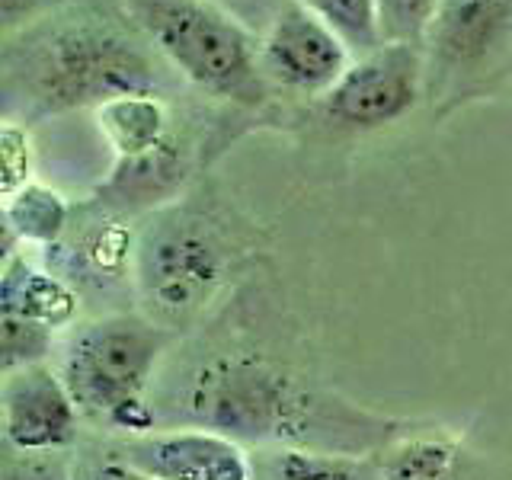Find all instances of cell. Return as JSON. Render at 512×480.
<instances>
[{
  "mask_svg": "<svg viewBox=\"0 0 512 480\" xmlns=\"http://www.w3.org/2000/svg\"><path fill=\"white\" fill-rule=\"evenodd\" d=\"M74 224V205L58 189L45 183H26L13 196L4 199V231L7 244L29 247H55Z\"/></svg>",
  "mask_w": 512,
  "mask_h": 480,
  "instance_id": "cell-14",
  "label": "cell"
},
{
  "mask_svg": "<svg viewBox=\"0 0 512 480\" xmlns=\"http://www.w3.org/2000/svg\"><path fill=\"white\" fill-rule=\"evenodd\" d=\"M173 340L144 314L93 317L68 330L55 368L87 423L138 439L160 429L151 388Z\"/></svg>",
  "mask_w": 512,
  "mask_h": 480,
  "instance_id": "cell-4",
  "label": "cell"
},
{
  "mask_svg": "<svg viewBox=\"0 0 512 480\" xmlns=\"http://www.w3.org/2000/svg\"><path fill=\"white\" fill-rule=\"evenodd\" d=\"M253 452V480H384L378 455L266 445Z\"/></svg>",
  "mask_w": 512,
  "mask_h": 480,
  "instance_id": "cell-13",
  "label": "cell"
},
{
  "mask_svg": "<svg viewBox=\"0 0 512 480\" xmlns=\"http://www.w3.org/2000/svg\"><path fill=\"white\" fill-rule=\"evenodd\" d=\"M55 336L58 333H52L48 327H39L26 317L0 311V362H4V372L48 362L52 349L58 346Z\"/></svg>",
  "mask_w": 512,
  "mask_h": 480,
  "instance_id": "cell-17",
  "label": "cell"
},
{
  "mask_svg": "<svg viewBox=\"0 0 512 480\" xmlns=\"http://www.w3.org/2000/svg\"><path fill=\"white\" fill-rule=\"evenodd\" d=\"M426 100L423 45L384 42L352 58L336 87L317 100V116L346 132H378L397 125Z\"/></svg>",
  "mask_w": 512,
  "mask_h": 480,
  "instance_id": "cell-7",
  "label": "cell"
},
{
  "mask_svg": "<svg viewBox=\"0 0 512 480\" xmlns=\"http://www.w3.org/2000/svg\"><path fill=\"white\" fill-rule=\"evenodd\" d=\"M384 480H452L458 445L436 436H400L378 452Z\"/></svg>",
  "mask_w": 512,
  "mask_h": 480,
  "instance_id": "cell-15",
  "label": "cell"
},
{
  "mask_svg": "<svg viewBox=\"0 0 512 480\" xmlns=\"http://www.w3.org/2000/svg\"><path fill=\"white\" fill-rule=\"evenodd\" d=\"M423 61L432 116L493 96L512 77V0H436Z\"/></svg>",
  "mask_w": 512,
  "mask_h": 480,
  "instance_id": "cell-6",
  "label": "cell"
},
{
  "mask_svg": "<svg viewBox=\"0 0 512 480\" xmlns=\"http://www.w3.org/2000/svg\"><path fill=\"white\" fill-rule=\"evenodd\" d=\"M378 4H381L384 39L423 45L429 16L436 10V0H378Z\"/></svg>",
  "mask_w": 512,
  "mask_h": 480,
  "instance_id": "cell-18",
  "label": "cell"
},
{
  "mask_svg": "<svg viewBox=\"0 0 512 480\" xmlns=\"http://www.w3.org/2000/svg\"><path fill=\"white\" fill-rule=\"evenodd\" d=\"M173 74L208 100L263 109L272 100L260 64V32L215 0H119Z\"/></svg>",
  "mask_w": 512,
  "mask_h": 480,
  "instance_id": "cell-5",
  "label": "cell"
},
{
  "mask_svg": "<svg viewBox=\"0 0 512 480\" xmlns=\"http://www.w3.org/2000/svg\"><path fill=\"white\" fill-rule=\"evenodd\" d=\"M260 64L272 90L317 103L349 71L352 52L330 26L292 0L260 32Z\"/></svg>",
  "mask_w": 512,
  "mask_h": 480,
  "instance_id": "cell-8",
  "label": "cell"
},
{
  "mask_svg": "<svg viewBox=\"0 0 512 480\" xmlns=\"http://www.w3.org/2000/svg\"><path fill=\"white\" fill-rule=\"evenodd\" d=\"M80 416L74 397L55 365L39 362L4 372L0 384V426L7 452L58 455L68 452L80 436Z\"/></svg>",
  "mask_w": 512,
  "mask_h": 480,
  "instance_id": "cell-9",
  "label": "cell"
},
{
  "mask_svg": "<svg viewBox=\"0 0 512 480\" xmlns=\"http://www.w3.org/2000/svg\"><path fill=\"white\" fill-rule=\"evenodd\" d=\"M77 480H160V477L135 468V464H128L122 455L112 452L100 461L87 464V468H77Z\"/></svg>",
  "mask_w": 512,
  "mask_h": 480,
  "instance_id": "cell-23",
  "label": "cell"
},
{
  "mask_svg": "<svg viewBox=\"0 0 512 480\" xmlns=\"http://www.w3.org/2000/svg\"><path fill=\"white\" fill-rule=\"evenodd\" d=\"M93 116L103 141L116 154V164H132V160L160 154L180 138L173 103L164 93L119 96V100L93 109Z\"/></svg>",
  "mask_w": 512,
  "mask_h": 480,
  "instance_id": "cell-12",
  "label": "cell"
},
{
  "mask_svg": "<svg viewBox=\"0 0 512 480\" xmlns=\"http://www.w3.org/2000/svg\"><path fill=\"white\" fill-rule=\"evenodd\" d=\"M0 311L26 317L52 333L71 330L77 327L80 292L55 269L29 263L26 253L7 247L4 276H0Z\"/></svg>",
  "mask_w": 512,
  "mask_h": 480,
  "instance_id": "cell-11",
  "label": "cell"
},
{
  "mask_svg": "<svg viewBox=\"0 0 512 480\" xmlns=\"http://www.w3.org/2000/svg\"><path fill=\"white\" fill-rule=\"evenodd\" d=\"M224 10H231L240 23H247L253 32H263L276 16L292 4V0H215Z\"/></svg>",
  "mask_w": 512,
  "mask_h": 480,
  "instance_id": "cell-22",
  "label": "cell"
},
{
  "mask_svg": "<svg viewBox=\"0 0 512 480\" xmlns=\"http://www.w3.org/2000/svg\"><path fill=\"white\" fill-rule=\"evenodd\" d=\"M77 4H93V0H0V26H4V36H10V32L36 23L48 13Z\"/></svg>",
  "mask_w": 512,
  "mask_h": 480,
  "instance_id": "cell-21",
  "label": "cell"
},
{
  "mask_svg": "<svg viewBox=\"0 0 512 480\" xmlns=\"http://www.w3.org/2000/svg\"><path fill=\"white\" fill-rule=\"evenodd\" d=\"M4 480H77V468L68 452L58 455H20L10 452L4 461Z\"/></svg>",
  "mask_w": 512,
  "mask_h": 480,
  "instance_id": "cell-20",
  "label": "cell"
},
{
  "mask_svg": "<svg viewBox=\"0 0 512 480\" xmlns=\"http://www.w3.org/2000/svg\"><path fill=\"white\" fill-rule=\"evenodd\" d=\"M173 77L119 0L55 10L4 36L0 48V90L10 122L100 109L135 93L167 96Z\"/></svg>",
  "mask_w": 512,
  "mask_h": 480,
  "instance_id": "cell-1",
  "label": "cell"
},
{
  "mask_svg": "<svg viewBox=\"0 0 512 480\" xmlns=\"http://www.w3.org/2000/svg\"><path fill=\"white\" fill-rule=\"evenodd\" d=\"M237 228L215 205L167 202L138 228L132 285L141 314L170 333L199 324L244 256Z\"/></svg>",
  "mask_w": 512,
  "mask_h": 480,
  "instance_id": "cell-3",
  "label": "cell"
},
{
  "mask_svg": "<svg viewBox=\"0 0 512 480\" xmlns=\"http://www.w3.org/2000/svg\"><path fill=\"white\" fill-rule=\"evenodd\" d=\"M116 455L160 480H253V452L202 426H160L122 439Z\"/></svg>",
  "mask_w": 512,
  "mask_h": 480,
  "instance_id": "cell-10",
  "label": "cell"
},
{
  "mask_svg": "<svg viewBox=\"0 0 512 480\" xmlns=\"http://www.w3.org/2000/svg\"><path fill=\"white\" fill-rule=\"evenodd\" d=\"M0 167H4V199L13 196L16 189L32 183V144L23 122L4 119L0 132Z\"/></svg>",
  "mask_w": 512,
  "mask_h": 480,
  "instance_id": "cell-19",
  "label": "cell"
},
{
  "mask_svg": "<svg viewBox=\"0 0 512 480\" xmlns=\"http://www.w3.org/2000/svg\"><path fill=\"white\" fill-rule=\"evenodd\" d=\"M298 4L314 13L324 26H330L352 52V58H362L388 42L378 0H298Z\"/></svg>",
  "mask_w": 512,
  "mask_h": 480,
  "instance_id": "cell-16",
  "label": "cell"
},
{
  "mask_svg": "<svg viewBox=\"0 0 512 480\" xmlns=\"http://www.w3.org/2000/svg\"><path fill=\"white\" fill-rule=\"evenodd\" d=\"M170 426H202L240 445H301L378 455L404 436V423L301 381L250 352L212 356L183 381Z\"/></svg>",
  "mask_w": 512,
  "mask_h": 480,
  "instance_id": "cell-2",
  "label": "cell"
}]
</instances>
